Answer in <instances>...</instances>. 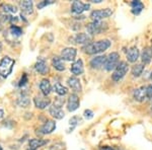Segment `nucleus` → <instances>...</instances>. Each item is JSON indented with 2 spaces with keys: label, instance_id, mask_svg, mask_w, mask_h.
I'll use <instances>...</instances> for the list:
<instances>
[{
  "label": "nucleus",
  "instance_id": "1",
  "mask_svg": "<svg viewBox=\"0 0 152 150\" xmlns=\"http://www.w3.org/2000/svg\"><path fill=\"white\" fill-rule=\"evenodd\" d=\"M111 42L109 40H100L94 43H89L83 47V51L88 55H94V54H99L104 52L105 50L111 47Z\"/></svg>",
  "mask_w": 152,
  "mask_h": 150
},
{
  "label": "nucleus",
  "instance_id": "2",
  "mask_svg": "<svg viewBox=\"0 0 152 150\" xmlns=\"http://www.w3.org/2000/svg\"><path fill=\"white\" fill-rule=\"evenodd\" d=\"M14 64H15V61L8 56L2 58V60L0 61V76H2L3 78L8 77L9 74L12 72Z\"/></svg>",
  "mask_w": 152,
  "mask_h": 150
},
{
  "label": "nucleus",
  "instance_id": "3",
  "mask_svg": "<svg viewBox=\"0 0 152 150\" xmlns=\"http://www.w3.org/2000/svg\"><path fill=\"white\" fill-rule=\"evenodd\" d=\"M128 70H129L128 63L125 62V61H121V62L119 63V65L116 67V69L114 70V73H113V75H112L113 80L116 81V82L117 81H120L127 74Z\"/></svg>",
  "mask_w": 152,
  "mask_h": 150
},
{
  "label": "nucleus",
  "instance_id": "4",
  "mask_svg": "<svg viewBox=\"0 0 152 150\" xmlns=\"http://www.w3.org/2000/svg\"><path fill=\"white\" fill-rule=\"evenodd\" d=\"M119 59H120V55L119 53L117 52H112L111 54L107 56V59H105V63H104V69L107 71H112L115 70L116 67L119 65Z\"/></svg>",
  "mask_w": 152,
  "mask_h": 150
},
{
  "label": "nucleus",
  "instance_id": "5",
  "mask_svg": "<svg viewBox=\"0 0 152 150\" xmlns=\"http://www.w3.org/2000/svg\"><path fill=\"white\" fill-rule=\"evenodd\" d=\"M105 29H107V24H104L102 21H91L86 26L88 34H90L91 36L99 35Z\"/></svg>",
  "mask_w": 152,
  "mask_h": 150
},
{
  "label": "nucleus",
  "instance_id": "6",
  "mask_svg": "<svg viewBox=\"0 0 152 150\" xmlns=\"http://www.w3.org/2000/svg\"><path fill=\"white\" fill-rule=\"evenodd\" d=\"M113 14V10L111 8L99 9V10H94L90 13V18H92V21H102V19L110 18Z\"/></svg>",
  "mask_w": 152,
  "mask_h": 150
},
{
  "label": "nucleus",
  "instance_id": "7",
  "mask_svg": "<svg viewBox=\"0 0 152 150\" xmlns=\"http://www.w3.org/2000/svg\"><path fill=\"white\" fill-rule=\"evenodd\" d=\"M80 102H79V97L76 93H72L69 95L68 97V102H67V110L69 112H74L79 108Z\"/></svg>",
  "mask_w": 152,
  "mask_h": 150
},
{
  "label": "nucleus",
  "instance_id": "8",
  "mask_svg": "<svg viewBox=\"0 0 152 150\" xmlns=\"http://www.w3.org/2000/svg\"><path fill=\"white\" fill-rule=\"evenodd\" d=\"M90 8V4L82 3L80 1H74L71 6V11L75 14H81L83 11L88 10Z\"/></svg>",
  "mask_w": 152,
  "mask_h": 150
},
{
  "label": "nucleus",
  "instance_id": "9",
  "mask_svg": "<svg viewBox=\"0 0 152 150\" xmlns=\"http://www.w3.org/2000/svg\"><path fill=\"white\" fill-rule=\"evenodd\" d=\"M77 55V50L75 48H65L61 52V58L65 61H74Z\"/></svg>",
  "mask_w": 152,
  "mask_h": 150
},
{
  "label": "nucleus",
  "instance_id": "10",
  "mask_svg": "<svg viewBox=\"0 0 152 150\" xmlns=\"http://www.w3.org/2000/svg\"><path fill=\"white\" fill-rule=\"evenodd\" d=\"M34 102H35V105L38 109L40 110H44L47 107H49V105L51 104L50 98H48L47 97H36L34 98Z\"/></svg>",
  "mask_w": 152,
  "mask_h": 150
},
{
  "label": "nucleus",
  "instance_id": "11",
  "mask_svg": "<svg viewBox=\"0 0 152 150\" xmlns=\"http://www.w3.org/2000/svg\"><path fill=\"white\" fill-rule=\"evenodd\" d=\"M67 84L73 91L75 92H80L82 90L81 87V83H80V80L78 79L76 76H72V77L68 78L67 80Z\"/></svg>",
  "mask_w": 152,
  "mask_h": 150
},
{
  "label": "nucleus",
  "instance_id": "12",
  "mask_svg": "<svg viewBox=\"0 0 152 150\" xmlns=\"http://www.w3.org/2000/svg\"><path fill=\"white\" fill-rule=\"evenodd\" d=\"M139 56H140L139 49L137 47H132V48L129 49L128 52H127V60L130 63H135L138 60Z\"/></svg>",
  "mask_w": 152,
  "mask_h": 150
},
{
  "label": "nucleus",
  "instance_id": "13",
  "mask_svg": "<svg viewBox=\"0 0 152 150\" xmlns=\"http://www.w3.org/2000/svg\"><path fill=\"white\" fill-rule=\"evenodd\" d=\"M133 97H134V100H137V102H144V100L147 97L146 87L145 86H141V87H138V88H136V89H134Z\"/></svg>",
  "mask_w": 152,
  "mask_h": 150
},
{
  "label": "nucleus",
  "instance_id": "14",
  "mask_svg": "<svg viewBox=\"0 0 152 150\" xmlns=\"http://www.w3.org/2000/svg\"><path fill=\"white\" fill-rule=\"evenodd\" d=\"M56 129V123L52 120H48L45 122V124L41 127L40 131L42 134H51Z\"/></svg>",
  "mask_w": 152,
  "mask_h": 150
},
{
  "label": "nucleus",
  "instance_id": "15",
  "mask_svg": "<svg viewBox=\"0 0 152 150\" xmlns=\"http://www.w3.org/2000/svg\"><path fill=\"white\" fill-rule=\"evenodd\" d=\"M71 72L73 73L74 75H81L84 71V67H83V62L81 59H78L76 60L74 63L72 64L71 66Z\"/></svg>",
  "mask_w": 152,
  "mask_h": 150
},
{
  "label": "nucleus",
  "instance_id": "16",
  "mask_svg": "<svg viewBox=\"0 0 152 150\" xmlns=\"http://www.w3.org/2000/svg\"><path fill=\"white\" fill-rule=\"evenodd\" d=\"M105 59H107L105 56H96V57L91 59V61H90V66H91V68H94V69H99L102 66H104Z\"/></svg>",
  "mask_w": 152,
  "mask_h": 150
},
{
  "label": "nucleus",
  "instance_id": "17",
  "mask_svg": "<svg viewBox=\"0 0 152 150\" xmlns=\"http://www.w3.org/2000/svg\"><path fill=\"white\" fill-rule=\"evenodd\" d=\"M35 69L38 73H40L42 75H45L48 73L49 67H48L47 63H46V61L43 60V59H41V60H38V62L36 63Z\"/></svg>",
  "mask_w": 152,
  "mask_h": 150
},
{
  "label": "nucleus",
  "instance_id": "18",
  "mask_svg": "<svg viewBox=\"0 0 152 150\" xmlns=\"http://www.w3.org/2000/svg\"><path fill=\"white\" fill-rule=\"evenodd\" d=\"M20 9L23 13L26 14H31L34 11V3L33 1H29V0H24V1H20L19 3Z\"/></svg>",
  "mask_w": 152,
  "mask_h": 150
},
{
  "label": "nucleus",
  "instance_id": "19",
  "mask_svg": "<svg viewBox=\"0 0 152 150\" xmlns=\"http://www.w3.org/2000/svg\"><path fill=\"white\" fill-rule=\"evenodd\" d=\"M49 113H50V115L52 116L53 118H55V119H57V120H62L65 116L62 109H61V108L55 107V105L50 107V109H49Z\"/></svg>",
  "mask_w": 152,
  "mask_h": 150
},
{
  "label": "nucleus",
  "instance_id": "20",
  "mask_svg": "<svg viewBox=\"0 0 152 150\" xmlns=\"http://www.w3.org/2000/svg\"><path fill=\"white\" fill-rule=\"evenodd\" d=\"M131 11L134 15H138V14L141 13V11L144 9V4L142 3L139 0H134V1L131 2Z\"/></svg>",
  "mask_w": 152,
  "mask_h": 150
},
{
  "label": "nucleus",
  "instance_id": "21",
  "mask_svg": "<svg viewBox=\"0 0 152 150\" xmlns=\"http://www.w3.org/2000/svg\"><path fill=\"white\" fill-rule=\"evenodd\" d=\"M40 89L42 93H43L44 97H47L49 93L52 90V86H51V83L48 79H43L40 83Z\"/></svg>",
  "mask_w": 152,
  "mask_h": 150
},
{
  "label": "nucleus",
  "instance_id": "22",
  "mask_svg": "<svg viewBox=\"0 0 152 150\" xmlns=\"http://www.w3.org/2000/svg\"><path fill=\"white\" fill-rule=\"evenodd\" d=\"M141 60H142V63L144 64H149L151 62L152 60V52L150 50V48L146 47V48L143 49L141 53Z\"/></svg>",
  "mask_w": 152,
  "mask_h": 150
},
{
  "label": "nucleus",
  "instance_id": "23",
  "mask_svg": "<svg viewBox=\"0 0 152 150\" xmlns=\"http://www.w3.org/2000/svg\"><path fill=\"white\" fill-rule=\"evenodd\" d=\"M52 65L56 70L58 71H64L65 70V64L63 62V59L61 57H54L52 59Z\"/></svg>",
  "mask_w": 152,
  "mask_h": 150
},
{
  "label": "nucleus",
  "instance_id": "24",
  "mask_svg": "<svg viewBox=\"0 0 152 150\" xmlns=\"http://www.w3.org/2000/svg\"><path fill=\"white\" fill-rule=\"evenodd\" d=\"M74 40H75V43H77V44H81V45L82 44H86L87 45L90 42V37L84 33H79L74 37Z\"/></svg>",
  "mask_w": 152,
  "mask_h": 150
},
{
  "label": "nucleus",
  "instance_id": "25",
  "mask_svg": "<svg viewBox=\"0 0 152 150\" xmlns=\"http://www.w3.org/2000/svg\"><path fill=\"white\" fill-rule=\"evenodd\" d=\"M48 141L46 140H42V139H31L29 140V148L33 150H37L38 148H40L43 145L47 144Z\"/></svg>",
  "mask_w": 152,
  "mask_h": 150
},
{
  "label": "nucleus",
  "instance_id": "26",
  "mask_svg": "<svg viewBox=\"0 0 152 150\" xmlns=\"http://www.w3.org/2000/svg\"><path fill=\"white\" fill-rule=\"evenodd\" d=\"M54 91L57 93L58 95H60V97H63V95L67 94L68 89L65 86H63L62 84H60V83H56L54 85Z\"/></svg>",
  "mask_w": 152,
  "mask_h": 150
},
{
  "label": "nucleus",
  "instance_id": "27",
  "mask_svg": "<svg viewBox=\"0 0 152 150\" xmlns=\"http://www.w3.org/2000/svg\"><path fill=\"white\" fill-rule=\"evenodd\" d=\"M143 70H144L143 64H136V65H134L133 67H132V75H133L134 77H139V76L142 74Z\"/></svg>",
  "mask_w": 152,
  "mask_h": 150
},
{
  "label": "nucleus",
  "instance_id": "28",
  "mask_svg": "<svg viewBox=\"0 0 152 150\" xmlns=\"http://www.w3.org/2000/svg\"><path fill=\"white\" fill-rule=\"evenodd\" d=\"M81 118L78 117V116H74V117H72L71 119L69 120V126L71 127L70 129H68V133L72 132V130L74 129V128L77 126L78 124H80L81 123Z\"/></svg>",
  "mask_w": 152,
  "mask_h": 150
},
{
  "label": "nucleus",
  "instance_id": "29",
  "mask_svg": "<svg viewBox=\"0 0 152 150\" xmlns=\"http://www.w3.org/2000/svg\"><path fill=\"white\" fill-rule=\"evenodd\" d=\"M18 104L19 107L26 108V107H28L29 104H31V100H29V98L26 97V94H23V97H20L18 98Z\"/></svg>",
  "mask_w": 152,
  "mask_h": 150
},
{
  "label": "nucleus",
  "instance_id": "30",
  "mask_svg": "<svg viewBox=\"0 0 152 150\" xmlns=\"http://www.w3.org/2000/svg\"><path fill=\"white\" fill-rule=\"evenodd\" d=\"M2 8H3V11L6 12V13H15L18 11L16 6L12 5V4H2Z\"/></svg>",
  "mask_w": 152,
  "mask_h": 150
},
{
  "label": "nucleus",
  "instance_id": "31",
  "mask_svg": "<svg viewBox=\"0 0 152 150\" xmlns=\"http://www.w3.org/2000/svg\"><path fill=\"white\" fill-rule=\"evenodd\" d=\"M9 31H10L11 35L14 37H19V36H21V34H23V29L16 26H12Z\"/></svg>",
  "mask_w": 152,
  "mask_h": 150
},
{
  "label": "nucleus",
  "instance_id": "32",
  "mask_svg": "<svg viewBox=\"0 0 152 150\" xmlns=\"http://www.w3.org/2000/svg\"><path fill=\"white\" fill-rule=\"evenodd\" d=\"M64 146L65 145L61 142H58V143L53 144L52 146L50 147V150H64Z\"/></svg>",
  "mask_w": 152,
  "mask_h": 150
},
{
  "label": "nucleus",
  "instance_id": "33",
  "mask_svg": "<svg viewBox=\"0 0 152 150\" xmlns=\"http://www.w3.org/2000/svg\"><path fill=\"white\" fill-rule=\"evenodd\" d=\"M54 3V1H52V0H44V1H41L40 3L38 4V8L39 9H42V8H44L45 6H48L49 4H52Z\"/></svg>",
  "mask_w": 152,
  "mask_h": 150
},
{
  "label": "nucleus",
  "instance_id": "34",
  "mask_svg": "<svg viewBox=\"0 0 152 150\" xmlns=\"http://www.w3.org/2000/svg\"><path fill=\"white\" fill-rule=\"evenodd\" d=\"M83 116L86 120H90L94 118V112L91 110H85L84 113H83Z\"/></svg>",
  "mask_w": 152,
  "mask_h": 150
},
{
  "label": "nucleus",
  "instance_id": "35",
  "mask_svg": "<svg viewBox=\"0 0 152 150\" xmlns=\"http://www.w3.org/2000/svg\"><path fill=\"white\" fill-rule=\"evenodd\" d=\"M63 105H64V100H63V98H60V97H57L55 100V102H54L53 105H55V107H57V108H61Z\"/></svg>",
  "mask_w": 152,
  "mask_h": 150
},
{
  "label": "nucleus",
  "instance_id": "36",
  "mask_svg": "<svg viewBox=\"0 0 152 150\" xmlns=\"http://www.w3.org/2000/svg\"><path fill=\"white\" fill-rule=\"evenodd\" d=\"M146 95L148 98L152 100V84H149L148 86H146Z\"/></svg>",
  "mask_w": 152,
  "mask_h": 150
},
{
  "label": "nucleus",
  "instance_id": "37",
  "mask_svg": "<svg viewBox=\"0 0 152 150\" xmlns=\"http://www.w3.org/2000/svg\"><path fill=\"white\" fill-rule=\"evenodd\" d=\"M28 82V75L24 73L23 75V77H21L20 81H19V86H23V85H26V83Z\"/></svg>",
  "mask_w": 152,
  "mask_h": 150
},
{
  "label": "nucleus",
  "instance_id": "38",
  "mask_svg": "<svg viewBox=\"0 0 152 150\" xmlns=\"http://www.w3.org/2000/svg\"><path fill=\"white\" fill-rule=\"evenodd\" d=\"M100 150H118L115 147H110V146H102L100 147Z\"/></svg>",
  "mask_w": 152,
  "mask_h": 150
},
{
  "label": "nucleus",
  "instance_id": "39",
  "mask_svg": "<svg viewBox=\"0 0 152 150\" xmlns=\"http://www.w3.org/2000/svg\"><path fill=\"white\" fill-rule=\"evenodd\" d=\"M3 116H4V112H3V110H1L0 109V120L3 118Z\"/></svg>",
  "mask_w": 152,
  "mask_h": 150
},
{
  "label": "nucleus",
  "instance_id": "40",
  "mask_svg": "<svg viewBox=\"0 0 152 150\" xmlns=\"http://www.w3.org/2000/svg\"><path fill=\"white\" fill-rule=\"evenodd\" d=\"M90 1H91L92 3H100L102 0H90Z\"/></svg>",
  "mask_w": 152,
  "mask_h": 150
},
{
  "label": "nucleus",
  "instance_id": "41",
  "mask_svg": "<svg viewBox=\"0 0 152 150\" xmlns=\"http://www.w3.org/2000/svg\"><path fill=\"white\" fill-rule=\"evenodd\" d=\"M1 51H2V43L0 42V53H1Z\"/></svg>",
  "mask_w": 152,
  "mask_h": 150
},
{
  "label": "nucleus",
  "instance_id": "42",
  "mask_svg": "<svg viewBox=\"0 0 152 150\" xmlns=\"http://www.w3.org/2000/svg\"><path fill=\"white\" fill-rule=\"evenodd\" d=\"M2 28H3V26H2V23H1V21H0V31H2Z\"/></svg>",
  "mask_w": 152,
  "mask_h": 150
},
{
  "label": "nucleus",
  "instance_id": "43",
  "mask_svg": "<svg viewBox=\"0 0 152 150\" xmlns=\"http://www.w3.org/2000/svg\"><path fill=\"white\" fill-rule=\"evenodd\" d=\"M150 50H151V52H152V40H151V48H150Z\"/></svg>",
  "mask_w": 152,
  "mask_h": 150
},
{
  "label": "nucleus",
  "instance_id": "44",
  "mask_svg": "<svg viewBox=\"0 0 152 150\" xmlns=\"http://www.w3.org/2000/svg\"><path fill=\"white\" fill-rule=\"evenodd\" d=\"M150 79L152 80V72H151V74H150Z\"/></svg>",
  "mask_w": 152,
  "mask_h": 150
},
{
  "label": "nucleus",
  "instance_id": "45",
  "mask_svg": "<svg viewBox=\"0 0 152 150\" xmlns=\"http://www.w3.org/2000/svg\"><path fill=\"white\" fill-rule=\"evenodd\" d=\"M26 150H33V149H31V148H28V149H26Z\"/></svg>",
  "mask_w": 152,
  "mask_h": 150
},
{
  "label": "nucleus",
  "instance_id": "46",
  "mask_svg": "<svg viewBox=\"0 0 152 150\" xmlns=\"http://www.w3.org/2000/svg\"><path fill=\"white\" fill-rule=\"evenodd\" d=\"M0 150H2V147L1 146H0Z\"/></svg>",
  "mask_w": 152,
  "mask_h": 150
}]
</instances>
